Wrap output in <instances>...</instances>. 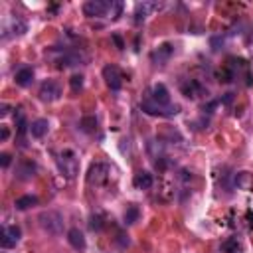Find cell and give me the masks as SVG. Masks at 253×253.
Masks as SVG:
<instances>
[{
    "instance_id": "cell-1",
    "label": "cell",
    "mask_w": 253,
    "mask_h": 253,
    "mask_svg": "<svg viewBox=\"0 0 253 253\" xmlns=\"http://www.w3.org/2000/svg\"><path fill=\"white\" fill-rule=\"evenodd\" d=\"M38 223L49 235H61L63 233V215L59 211H55V210H43V211H40Z\"/></svg>"
},
{
    "instance_id": "cell-25",
    "label": "cell",
    "mask_w": 253,
    "mask_h": 253,
    "mask_svg": "<svg viewBox=\"0 0 253 253\" xmlns=\"http://www.w3.org/2000/svg\"><path fill=\"white\" fill-rule=\"evenodd\" d=\"M83 75L81 73H73L71 77H69V87H71V91L73 93H79L81 89H83Z\"/></svg>"
},
{
    "instance_id": "cell-7",
    "label": "cell",
    "mask_w": 253,
    "mask_h": 253,
    "mask_svg": "<svg viewBox=\"0 0 253 253\" xmlns=\"http://www.w3.org/2000/svg\"><path fill=\"white\" fill-rule=\"evenodd\" d=\"M103 79H105V83H107V87L111 91H119L123 87V73L113 63H109V65L103 67Z\"/></svg>"
},
{
    "instance_id": "cell-11",
    "label": "cell",
    "mask_w": 253,
    "mask_h": 253,
    "mask_svg": "<svg viewBox=\"0 0 253 253\" xmlns=\"http://www.w3.org/2000/svg\"><path fill=\"white\" fill-rule=\"evenodd\" d=\"M172 53H174V45L166 42V43L158 45V47L150 53V59H152V63H154V65H166V63L170 61Z\"/></svg>"
},
{
    "instance_id": "cell-8",
    "label": "cell",
    "mask_w": 253,
    "mask_h": 253,
    "mask_svg": "<svg viewBox=\"0 0 253 253\" xmlns=\"http://www.w3.org/2000/svg\"><path fill=\"white\" fill-rule=\"evenodd\" d=\"M180 91H182V95L184 97H188V99H198V97H202V95H208V89L198 81V79H186L182 85H180Z\"/></svg>"
},
{
    "instance_id": "cell-19",
    "label": "cell",
    "mask_w": 253,
    "mask_h": 253,
    "mask_svg": "<svg viewBox=\"0 0 253 253\" xmlns=\"http://www.w3.org/2000/svg\"><path fill=\"white\" fill-rule=\"evenodd\" d=\"M16 83L20 85V87H28V85H32V81H34V69L32 67H20L18 71H16Z\"/></svg>"
},
{
    "instance_id": "cell-13",
    "label": "cell",
    "mask_w": 253,
    "mask_h": 253,
    "mask_svg": "<svg viewBox=\"0 0 253 253\" xmlns=\"http://www.w3.org/2000/svg\"><path fill=\"white\" fill-rule=\"evenodd\" d=\"M146 99H150L152 103H158V105H170V93H168L166 85H162V83L152 85V89H150Z\"/></svg>"
},
{
    "instance_id": "cell-9",
    "label": "cell",
    "mask_w": 253,
    "mask_h": 253,
    "mask_svg": "<svg viewBox=\"0 0 253 253\" xmlns=\"http://www.w3.org/2000/svg\"><path fill=\"white\" fill-rule=\"evenodd\" d=\"M109 12V2H103V0H87L83 4V14L87 18H99V16H105Z\"/></svg>"
},
{
    "instance_id": "cell-2",
    "label": "cell",
    "mask_w": 253,
    "mask_h": 253,
    "mask_svg": "<svg viewBox=\"0 0 253 253\" xmlns=\"http://www.w3.org/2000/svg\"><path fill=\"white\" fill-rule=\"evenodd\" d=\"M57 168L65 178L73 180L79 174V158H77V154L73 150H63L57 156Z\"/></svg>"
},
{
    "instance_id": "cell-24",
    "label": "cell",
    "mask_w": 253,
    "mask_h": 253,
    "mask_svg": "<svg viewBox=\"0 0 253 253\" xmlns=\"http://www.w3.org/2000/svg\"><path fill=\"white\" fill-rule=\"evenodd\" d=\"M138 215H140V210H138V206H128L126 208V211H125V225H132L136 219H138Z\"/></svg>"
},
{
    "instance_id": "cell-14",
    "label": "cell",
    "mask_w": 253,
    "mask_h": 253,
    "mask_svg": "<svg viewBox=\"0 0 253 253\" xmlns=\"http://www.w3.org/2000/svg\"><path fill=\"white\" fill-rule=\"evenodd\" d=\"M36 172H38V166L32 160H20L16 166V178L18 180H32L36 176Z\"/></svg>"
},
{
    "instance_id": "cell-33",
    "label": "cell",
    "mask_w": 253,
    "mask_h": 253,
    "mask_svg": "<svg viewBox=\"0 0 253 253\" xmlns=\"http://www.w3.org/2000/svg\"><path fill=\"white\" fill-rule=\"evenodd\" d=\"M8 109H10V107H8L6 103H2V105H0V117H6V115H8Z\"/></svg>"
},
{
    "instance_id": "cell-20",
    "label": "cell",
    "mask_w": 253,
    "mask_h": 253,
    "mask_svg": "<svg viewBox=\"0 0 253 253\" xmlns=\"http://www.w3.org/2000/svg\"><path fill=\"white\" fill-rule=\"evenodd\" d=\"M146 150L152 158H164V142L160 138H150L146 142Z\"/></svg>"
},
{
    "instance_id": "cell-5",
    "label": "cell",
    "mask_w": 253,
    "mask_h": 253,
    "mask_svg": "<svg viewBox=\"0 0 253 253\" xmlns=\"http://www.w3.org/2000/svg\"><path fill=\"white\" fill-rule=\"evenodd\" d=\"M38 95H40V99L43 103H53V101H57L61 97V85L57 81H53V79H47V81H43L40 85V93Z\"/></svg>"
},
{
    "instance_id": "cell-17",
    "label": "cell",
    "mask_w": 253,
    "mask_h": 253,
    "mask_svg": "<svg viewBox=\"0 0 253 253\" xmlns=\"http://www.w3.org/2000/svg\"><path fill=\"white\" fill-rule=\"evenodd\" d=\"M47 128H49L47 119H36V121L30 123V134H32L34 138L45 136V134H47Z\"/></svg>"
},
{
    "instance_id": "cell-10",
    "label": "cell",
    "mask_w": 253,
    "mask_h": 253,
    "mask_svg": "<svg viewBox=\"0 0 253 253\" xmlns=\"http://www.w3.org/2000/svg\"><path fill=\"white\" fill-rule=\"evenodd\" d=\"M85 59H87V55H85L83 51H77V49H71V51H63V53L57 57V67H71V65H81Z\"/></svg>"
},
{
    "instance_id": "cell-27",
    "label": "cell",
    "mask_w": 253,
    "mask_h": 253,
    "mask_svg": "<svg viewBox=\"0 0 253 253\" xmlns=\"http://www.w3.org/2000/svg\"><path fill=\"white\" fill-rule=\"evenodd\" d=\"M12 30H14V34H16V36H22V34L28 30V26H26V22H24L22 18H16V20H14V24H12Z\"/></svg>"
},
{
    "instance_id": "cell-32",
    "label": "cell",
    "mask_w": 253,
    "mask_h": 253,
    "mask_svg": "<svg viewBox=\"0 0 253 253\" xmlns=\"http://www.w3.org/2000/svg\"><path fill=\"white\" fill-rule=\"evenodd\" d=\"M128 243H130V241H128V237H126V235H123V233H119V245H121V247H126Z\"/></svg>"
},
{
    "instance_id": "cell-16",
    "label": "cell",
    "mask_w": 253,
    "mask_h": 253,
    "mask_svg": "<svg viewBox=\"0 0 253 253\" xmlns=\"http://www.w3.org/2000/svg\"><path fill=\"white\" fill-rule=\"evenodd\" d=\"M233 186L237 188V190H251L253 188V174L251 172H247V170H241V172H237L235 176H233Z\"/></svg>"
},
{
    "instance_id": "cell-28",
    "label": "cell",
    "mask_w": 253,
    "mask_h": 253,
    "mask_svg": "<svg viewBox=\"0 0 253 253\" xmlns=\"http://www.w3.org/2000/svg\"><path fill=\"white\" fill-rule=\"evenodd\" d=\"M89 227H91L93 231H101V229H103V217H101V215H91Z\"/></svg>"
},
{
    "instance_id": "cell-30",
    "label": "cell",
    "mask_w": 253,
    "mask_h": 253,
    "mask_svg": "<svg viewBox=\"0 0 253 253\" xmlns=\"http://www.w3.org/2000/svg\"><path fill=\"white\" fill-rule=\"evenodd\" d=\"M111 40L117 43V47H119V49H123V47H125V43H123V40H121V36H119V34H113V36H111Z\"/></svg>"
},
{
    "instance_id": "cell-15",
    "label": "cell",
    "mask_w": 253,
    "mask_h": 253,
    "mask_svg": "<svg viewBox=\"0 0 253 253\" xmlns=\"http://www.w3.org/2000/svg\"><path fill=\"white\" fill-rule=\"evenodd\" d=\"M67 243H69L75 251H85V247H87L85 235H83V231H79L77 227H73V229L67 231Z\"/></svg>"
},
{
    "instance_id": "cell-6",
    "label": "cell",
    "mask_w": 253,
    "mask_h": 253,
    "mask_svg": "<svg viewBox=\"0 0 253 253\" xmlns=\"http://www.w3.org/2000/svg\"><path fill=\"white\" fill-rule=\"evenodd\" d=\"M22 237V229L18 225H4L2 227V233H0V247L2 249H12L18 245Z\"/></svg>"
},
{
    "instance_id": "cell-22",
    "label": "cell",
    "mask_w": 253,
    "mask_h": 253,
    "mask_svg": "<svg viewBox=\"0 0 253 253\" xmlns=\"http://www.w3.org/2000/svg\"><path fill=\"white\" fill-rule=\"evenodd\" d=\"M36 204H38V198H36V196H32V194H28V196L18 198L14 206H16V210L24 211V210H28V208H32V206H36Z\"/></svg>"
},
{
    "instance_id": "cell-23",
    "label": "cell",
    "mask_w": 253,
    "mask_h": 253,
    "mask_svg": "<svg viewBox=\"0 0 253 253\" xmlns=\"http://www.w3.org/2000/svg\"><path fill=\"white\" fill-rule=\"evenodd\" d=\"M221 251L223 253H241V243L237 241V237H229L221 243Z\"/></svg>"
},
{
    "instance_id": "cell-3",
    "label": "cell",
    "mask_w": 253,
    "mask_h": 253,
    "mask_svg": "<svg viewBox=\"0 0 253 253\" xmlns=\"http://www.w3.org/2000/svg\"><path fill=\"white\" fill-rule=\"evenodd\" d=\"M140 109L150 117H174L180 113L178 105H172V103L170 105H158V103H152L150 99H144L140 103Z\"/></svg>"
},
{
    "instance_id": "cell-29",
    "label": "cell",
    "mask_w": 253,
    "mask_h": 253,
    "mask_svg": "<svg viewBox=\"0 0 253 253\" xmlns=\"http://www.w3.org/2000/svg\"><path fill=\"white\" fill-rule=\"evenodd\" d=\"M10 162H12V156H10L8 152H2V154H0V166H2V168H8Z\"/></svg>"
},
{
    "instance_id": "cell-4",
    "label": "cell",
    "mask_w": 253,
    "mask_h": 253,
    "mask_svg": "<svg viewBox=\"0 0 253 253\" xmlns=\"http://www.w3.org/2000/svg\"><path fill=\"white\" fill-rule=\"evenodd\" d=\"M109 172H111V168L105 162L91 164L89 166V172H87V184H91V186H103L107 182V178H109Z\"/></svg>"
},
{
    "instance_id": "cell-21",
    "label": "cell",
    "mask_w": 253,
    "mask_h": 253,
    "mask_svg": "<svg viewBox=\"0 0 253 253\" xmlns=\"http://www.w3.org/2000/svg\"><path fill=\"white\" fill-rule=\"evenodd\" d=\"M79 126H81V130H83V132L93 134V132L97 130V119H95L93 115H87V117H83V119H81Z\"/></svg>"
},
{
    "instance_id": "cell-12",
    "label": "cell",
    "mask_w": 253,
    "mask_h": 253,
    "mask_svg": "<svg viewBox=\"0 0 253 253\" xmlns=\"http://www.w3.org/2000/svg\"><path fill=\"white\" fill-rule=\"evenodd\" d=\"M160 4L158 2H138L134 6V24H142L154 10H158Z\"/></svg>"
},
{
    "instance_id": "cell-18",
    "label": "cell",
    "mask_w": 253,
    "mask_h": 253,
    "mask_svg": "<svg viewBox=\"0 0 253 253\" xmlns=\"http://www.w3.org/2000/svg\"><path fill=\"white\" fill-rule=\"evenodd\" d=\"M134 186L138 188V190H148L152 184H154V178H152V174L150 172H146V170H140V172H136L134 174Z\"/></svg>"
},
{
    "instance_id": "cell-31",
    "label": "cell",
    "mask_w": 253,
    "mask_h": 253,
    "mask_svg": "<svg viewBox=\"0 0 253 253\" xmlns=\"http://www.w3.org/2000/svg\"><path fill=\"white\" fill-rule=\"evenodd\" d=\"M8 136H10V132H8V126H0V140L4 142V140H8Z\"/></svg>"
},
{
    "instance_id": "cell-26",
    "label": "cell",
    "mask_w": 253,
    "mask_h": 253,
    "mask_svg": "<svg viewBox=\"0 0 253 253\" xmlns=\"http://www.w3.org/2000/svg\"><path fill=\"white\" fill-rule=\"evenodd\" d=\"M121 12H123V2H119V0H115V2H109V18L111 20H117L119 16H121Z\"/></svg>"
}]
</instances>
